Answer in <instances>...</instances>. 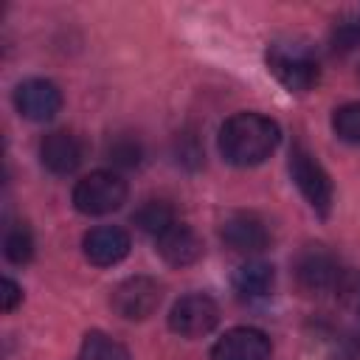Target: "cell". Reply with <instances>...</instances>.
Instances as JSON below:
<instances>
[{"label": "cell", "instance_id": "cell-22", "mask_svg": "<svg viewBox=\"0 0 360 360\" xmlns=\"http://www.w3.org/2000/svg\"><path fill=\"white\" fill-rule=\"evenodd\" d=\"M357 76H360V68H357Z\"/></svg>", "mask_w": 360, "mask_h": 360}, {"label": "cell", "instance_id": "cell-20", "mask_svg": "<svg viewBox=\"0 0 360 360\" xmlns=\"http://www.w3.org/2000/svg\"><path fill=\"white\" fill-rule=\"evenodd\" d=\"M329 45L335 53H349L360 45V20H343L332 28L329 34Z\"/></svg>", "mask_w": 360, "mask_h": 360}, {"label": "cell", "instance_id": "cell-18", "mask_svg": "<svg viewBox=\"0 0 360 360\" xmlns=\"http://www.w3.org/2000/svg\"><path fill=\"white\" fill-rule=\"evenodd\" d=\"M332 132H335L340 141L360 146V101L340 104V107L332 112Z\"/></svg>", "mask_w": 360, "mask_h": 360}, {"label": "cell", "instance_id": "cell-9", "mask_svg": "<svg viewBox=\"0 0 360 360\" xmlns=\"http://www.w3.org/2000/svg\"><path fill=\"white\" fill-rule=\"evenodd\" d=\"M219 236L236 253H262L270 245V228L253 211H236V214H231L222 222Z\"/></svg>", "mask_w": 360, "mask_h": 360}, {"label": "cell", "instance_id": "cell-17", "mask_svg": "<svg viewBox=\"0 0 360 360\" xmlns=\"http://www.w3.org/2000/svg\"><path fill=\"white\" fill-rule=\"evenodd\" d=\"M3 253L11 264H28L34 259V233L25 222H14L3 236Z\"/></svg>", "mask_w": 360, "mask_h": 360}, {"label": "cell", "instance_id": "cell-3", "mask_svg": "<svg viewBox=\"0 0 360 360\" xmlns=\"http://www.w3.org/2000/svg\"><path fill=\"white\" fill-rule=\"evenodd\" d=\"M127 180L118 172L110 169H98L84 174L76 186H73V208L84 217H104L118 211L127 202Z\"/></svg>", "mask_w": 360, "mask_h": 360}, {"label": "cell", "instance_id": "cell-2", "mask_svg": "<svg viewBox=\"0 0 360 360\" xmlns=\"http://www.w3.org/2000/svg\"><path fill=\"white\" fill-rule=\"evenodd\" d=\"M264 62H267V70L290 93H309L321 79V65L307 45L273 42L264 53Z\"/></svg>", "mask_w": 360, "mask_h": 360}, {"label": "cell", "instance_id": "cell-21", "mask_svg": "<svg viewBox=\"0 0 360 360\" xmlns=\"http://www.w3.org/2000/svg\"><path fill=\"white\" fill-rule=\"evenodd\" d=\"M0 295H3V312H11V309L22 301V287H20L14 278L6 276V278H3V292H0Z\"/></svg>", "mask_w": 360, "mask_h": 360}, {"label": "cell", "instance_id": "cell-12", "mask_svg": "<svg viewBox=\"0 0 360 360\" xmlns=\"http://www.w3.org/2000/svg\"><path fill=\"white\" fill-rule=\"evenodd\" d=\"M155 248H158L160 259L172 267H188L202 256V239L197 236V231L191 225H186L180 219L155 236Z\"/></svg>", "mask_w": 360, "mask_h": 360}, {"label": "cell", "instance_id": "cell-13", "mask_svg": "<svg viewBox=\"0 0 360 360\" xmlns=\"http://www.w3.org/2000/svg\"><path fill=\"white\" fill-rule=\"evenodd\" d=\"M295 276H298V281H301L304 290L321 292V290H329V287L338 281L340 270H338V262H335L326 250L309 248V250H304V253L298 256V262H295Z\"/></svg>", "mask_w": 360, "mask_h": 360}, {"label": "cell", "instance_id": "cell-19", "mask_svg": "<svg viewBox=\"0 0 360 360\" xmlns=\"http://www.w3.org/2000/svg\"><path fill=\"white\" fill-rule=\"evenodd\" d=\"M107 158H110L115 166H138L141 158H143V149H141V143H138L135 138L121 135V138H115V141L107 146Z\"/></svg>", "mask_w": 360, "mask_h": 360}, {"label": "cell", "instance_id": "cell-11", "mask_svg": "<svg viewBox=\"0 0 360 360\" xmlns=\"http://www.w3.org/2000/svg\"><path fill=\"white\" fill-rule=\"evenodd\" d=\"M39 160L51 174H73L84 160V141L70 129H53L39 143Z\"/></svg>", "mask_w": 360, "mask_h": 360}, {"label": "cell", "instance_id": "cell-10", "mask_svg": "<svg viewBox=\"0 0 360 360\" xmlns=\"http://www.w3.org/2000/svg\"><path fill=\"white\" fill-rule=\"evenodd\" d=\"M129 248H132V239L118 225H96L82 236L84 259L96 267H112V264L124 262Z\"/></svg>", "mask_w": 360, "mask_h": 360}, {"label": "cell", "instance_id": "cell-5", "mask_svg": "<svg viewBox=\"0 0 360 360\" xmlns=\"http://www.w3.org/2000/svg\"><path fill=\"white\" fill-rule=\"evenodd\" d=\"M219 323V307L205 292H188L174 301L169 312V329L180 338H202Z\"/></svg>", "mask_w": 360, "mask_h": 360}, {"label": "cell", "instance_id": "cell-6", "mask_svg": "<svg viewBox=\"0 0 360 360\" xmlns=\"http://www.w3.org/2000/svg\"><path fill=\"white\" fill-rule=\"evenodd\" d=\"M163 287L152 276H129L112 290V309L127 321H146L160 307Z\"/></svg>", "mask_w": 360, "mask_h": 360}, {"label": "cell", "instance_id": "cell-14", "mask_svg": "<svg viewBox=\"0 0 360 360\" xmlns=\"http://www.w3.org/2000/svg\"><path fill=\"white\" fill-rule=\"evenodd\" d=\"M236 295L242 301H259V298H267L273 292V284H276V270L273 264L267 262H259V259H250V262H242L236 270H233V278H231Z\"/></svg>", "mask_w": 360, "mask_h": 360}, {"label": "cell", "instance_id": "cell-1", "mask_svg": "<svg viewBox=\"0 0 360 360\" xmlns=\"http://www.w3.org/2000/svg\"><path fill=\"white\" fill-rule=\"evenodd\" d=\"M281 141V129L270 115L262 112H233L219 127V152L231 166L250 169L264 163Z\"/></svg>", "mask_w": 360, "mask_h": 360}, {"label": "cell", "instance_id": "cell-16", "mask_svg": "<svg viewBox=\"0 0 360 360\" xmlns=\"http://www.w3.org/2000/svg\"><path fill=\"white\" fill-rule=\"evenodd\" d=\"M132 222H135L143 233L158 236V233H163L169 225L177 222V214H174V208H172L166 200H146V202L132 214Z\"/></svg>", "mask_w": 360, "mask_h": 360}, {"label": "cell", "instance_id": "cell-8", "mask_svg": "<svg viewBox=\"0 0 360 360\" xmlns=\"http://www.w3.org/2000/svg\"><path fill=\"white\" fill-rule=\"evenodd\" d=\"M270 338L256 326H233L211 346V360H270Z\"/></svg>", "mask_w": 360, "mask_h": 360}, {"label": "cell", "instance_id": "cell-4", "mask_svg": "<svg viewBox=\"0 0 360 360\" xmlns=\"http://www.w3.org/2000/svg\"><path fill=\"white\" fill-rule=\"evenodd\" d=\"M290 174L295 180L298 191L304 194V200L309 202V208L318 217H329L332 200H335L332 177H329V172L321 166V160L304 143H295L290 149Z\"/></svg>", "mask_w": 360, "mask_h": 360}, {"label": "cell", "instance_id": "cell-7", "mask_svg": "<svg viewBox=\"0 0 360 360\" xmlns=\"http://www.w3.org/2000/svg\"><path fill=\"white\" fill-rule=\"evenodd\" d=\"M14 107L22 118L45 124L62 110V90L51 79H25L14 90Z\"/></svg>", "mask_w": 360, "mask_h": 360}, {"label": "cell", "instance_id": "cell-15", "mask_svg": "<svg viewBox=\"0 0 360 360\" xmlns=\"http://www.w3.org/2000/svg\"><path fill=\"white\" fill-rule=\"evenodd\" d=\"M76 360H132V354L121 340L110 338L101 329H93V332L84 335Z\"/></svg>", "mask_w": 360, "mask_h": 360}]
</instances>
